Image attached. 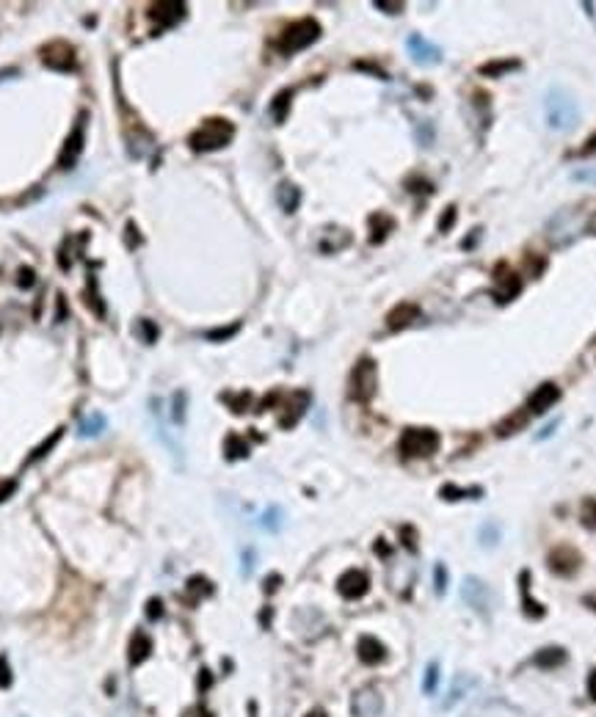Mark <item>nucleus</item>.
Returning a JSON list of instances; mask_svg holds the SVG:
<instances>
[{"mask_svg":"<svg viewBox=\"0 0 596 717\" xmlns=\"http://www.w3.org/2000/svg\"><path fill=\"white\" fill-rule=\"evenodd\" d=\"M442 439L439 433L431 428H406L400 441H398V450L406 455V458H428L439 450Z\"/></svg>","mask_w":596,"mask_h":717,"instance_id":"39448f33","label":"nucleus"},{"mask_svg":"<svg viewBox=\"0 0 596 717\" xmlns=\"http://www.w3.org/2000/svg\"><path fill=\"white\" fill-rule=\"evenodd\" d=\"M544 116H547L549 130L569 133L580 122V105L563 86H552L544 97Z\"/></svg>","mask_w":596,"mask_h":717,"instance_id":"f257e3e1","label":"nucleus"},{"mask_svg":"<svg viewBox=\"0 0 596 717\" xmlns=\"http://www.w3.org/2000/svg\"><path fill=\"white\" fill-rule=\"evenodd\" d=\"M276 202H279V207H282L285 213H296L298 205H301V191H298L293 182H282V185L276 188Z\"/></svg>","mask_w":596,"mask_h":717,"instance_id":"a211bd4d","label":"nucleus"},{"mask_svg":"<svg viewBox=\"0 0 596 717\" xmlns=\"http://www.w3.org/2000/svg\"><path fill=\"white\" fill-rule=\"evenodd\" d=\"M102 425H105V423H102V417H91V420H86V423H83V433L94 436V433H100V430H102Z\"/></svg>","mask_w":596,"mask_h":717,"instance_id":"e433bc0d","label":"nucleus"},{"mask_svg":"<svg viewBox=\"0 0 596 717\" xmlns=\"http://www.w3.org/2000/svg\"><path fill=\"white\" fill-rule=\"evenodd\" d=\"M337 590H340L348 601H356V599H362V596L370 590V576L365 572H359V569H348V572L340 576Z\"/></svg>","mask_w":596,"mask_h":717,"instance_id":"f8f14e48","label":"nucleus"},{"mask_svg":"<svg viewBox=\"0 0 596 717\" xmlns=\"http://www.w3.org/2000/svg\"><path fill=\"white\" fill-rule=\"evenodd\" d=\"M237 331V323L235 326H229V329H221V331H210L207 334V340H226V337H232Z\"/></svg>","mask_w":596,"mask_h":717,"instance_id":"a19ab883","label":"nucleus"},{"mask_svg":"<svg viewBox=\"0 0 596 717\" xmlns=\"http://www.w3.org/2000/svg\"><path fill=\"white\" fill-rule=\"evenodd\" d=\"M306 717H326V712H323V709H312Z\"/></svg>","mask_w":596,"mask_h":717,"instance_id":"8fccbe9b","label":"nucleus"},{"mask_svg":"<svg viewBox=\"0 0 596 717\" xmlns=\"http://www.w3.org/2000/svg\"><path fill=\"white\" fill-rule=\"evenodd\" d=\"M232 139H235V125L232 122H226V119H205L202 127L188 136V143L196 152H213V149L226 146Z\"/></svg>","mask_w":596,"mask_h":717,"instance_id":"f03ea898","label":"nucleus"},{"mask_svg":"<svg viewBox=\"0 0 596 717\" xmlns=\"http://www.w3.org/2000/svg\"><path fill=\"white\" fill-rule=\"evenodd\" d=\"M163 615V601L160 599H149L147 601V618L149 621H157Z\"/></svg>","mask_w":596,"mask_h":717,"instance_id":"f704fd0d","label":"nucleus"},{"mask_svg":"<svg viewBox=\"0 0 596 717\" xmlns=\"http://www.w3.org/2000/svg\"><path fill=\"white\" fill-rule=\"evenodd\" d=\"M549 569L560 576H572L580 569V555L572 546H558L549 552Z\"/></svg>","mask_w":596,"mask_h":717,"instance_id":"4468645a","label":"nucleus"},{"mask_svg":"<svg viewBox=\"0 0 596 717\" xmlns=\"http://www.w3.org/2000/svg\"><path fill=\"white\" fill-rule=\"evenodd\" d=\"M17 285L22 287V290H31V287L36 285V274H33V268H19V274H17Z\"/></svg>","mask_w":596,"mask_h":717,"instance_id":"473e14b6","label":"nucleus"},{"mask_svg":"<svg viewBox=\"0 0 596 717\" xmlns=\"http://www.w3.org/2000/svg\"><path fill=\"white\" fill-rule=\"evenodd\" d=\"M61 436H64V428L53 430V436H47V439H45V444H42V447H36V450L28 455V464H33V461L45 458V455H47V450H53V447L58 444V439H61Z\"/></svg>","mask_w":596,"mask_h":717,"instance_id":"a878e982","label":"nucleus"},{"mask_svg":"<svg viewBox=\"0 0 596 717\" xmlns=\"http://www.w3.org/2000/svg\"><path fill=\"white\" fill-rule=\"evenodd\" d=\"M560 400V389H558V384H541L533 395H530V400H527V411L530 414H544V411H549L555 403Z\"/></svg>","mask_w":596,"mask_h":717,"instance_id":"ddd939ff","label":"nucleus"},{"mask_svg":"<svg viewBox=\"0 0 596 717\" xmlns=\"http://www.w3.org/2000/svg\"><path fill=\"white\" fill-rule=\"evenodd\" d=\"M406 47H409V53H411V61H414V64L434 67V64H439V61H442V50H439L434 42H428L425 36H420V33H411V36H409V42H406Z\"/></svg>","mask_w":596,"mask_h":717,"instance_id":"1a4fd4ad","label":"nucleus"},{"mask_svg":"<svg viewBox=\"0 0 596 717\" xmlns=\"http://www.w3.org/2000/svg\"><path fill=\"white\" fill-rule=\"evenodd\" d=\"M563 662H566L563 648H544L533 656V665H538V668H555V665H563Z\"/></svg>","mask_w":596,"mask_h":717,"instance_id":"412c9836","label":"nucleus"},{"mask_svg":"<svg viewBox=\"0 0 596 717\" xmlns=\"http://www.w3.org/2000/svg\"><path fill=\"white\" fill-rule=\"evenodd\" d=\"M188 590H191V593L196 590V593H205V596H210V593H213V585H210L205 576H191V579H188Z\"/></svg>","mask_w":596,"mask_h":717,"instance_id":"7c9ffc66","label":"nucleus"},{"mask_svg":"<svg viewBox=\"0 0 596 717\" xmlns=\"http://www.w3.org/2000/svg\"><path fill=\"white\" fill-rule=\"evenodd\" d=\"M370 226H372V235H370V243H381L384 237H386V232H392V218H386L384 213L378 215H370Z\"/></svg>","mask_w":596,"mask_h":717,"instance_id":"5701e85b","label":"nucleus"},{"mask_svg":"<svg viewBox=\"0 0 596 717\" xmlns=\"http://www.w3.org/2000/svg\"><path fill=\"white\" fill-rule=\"evenodd\" d=\"M14 489H17V483H14V480H3V483H0V502L8 500V497L14 494Z\"/></svg>","mask_w":596,"mask_h":717,"instance_id":"79ce46f5","label":"nucleus"},{"mask_svg":"<svg viewBox=\"0 0 596 717\" xmlns=\"http://www.w3.org/2000/svg\"><path fill=\"white\" fill-rule=\"evenodd\" d=\"M464 596H466L469 604H475L478 610H483V607H486V599H489V588H486L480 579L469 576V579L464 582Z\"/></svg>","mask_w":596,"mask_h":717,"instance_id":"aec40b11","label":"nucleus"},{"mask_svg":"<svg viewBox=\"0 0 596 717\" xmlns=\"http://www.w3.org/2000/svg\"><path fill=\"white\" fill-rule=\"evenodd\" d=\"M86 304L91 306V312L97 315V317H105V306L100 304V292H97V279L94 276H88V287H86Z\"/></svg>","mask_w":596,"mask_h":717,"instance_id":"b1692460","label":"nucleus"},{"mask_svg":"<svg viewBox=\"0 0 596 717\" xmlns=\"http://www.w3.org/2000/svg\"><path fill=\"white\" fill-rule=\"evenodd\" d=\"M86 116H80V122L74 125V130L67 136V141L61 146V155H58V168H72L77 163V157L83 155V139H86Z\"/></svg>","mask_w":596,"mask_h":717,"instance_id":"9b49d317","label":"nucleus"},{"mask_svg":"<svg viewBox=\"0 0 596 717\" xmlns=\"http://www.w3.org/2000/svg\"><path fill=\"white\" fill-rule=\"evenodd\" d=\"M453 223H455V207H447V213L439 218V229H442V232H447Z\"/></svg>","mask_w":596,"mask_h":717,"instance_id":"4c0bfd02","label":"nucleus"},{"mask_svg":"<svg viewBox=\"0 0 596 717\" xmlns=\"http://www.w3.org/2000/svg\"><path fill=\"white\" fill-rule=\"evenodd\" d=\"M39 56H42V64H45V67H50V70H56V72L77 70V56H74L72 45H67V42H61V39L47 42V45L39 50Z\"/></svg>","mask_w":596,"mask_h":717,"instance_id":"0eeeda50","label":"nucleus"},{"mask_svg":"<svg viewBox=\"0 0 596 717\" xmlns=\"http://www.w3.org/2000/svg\"><path fill=\"white\" fill-rule=\"evenodd\" d=\"M11 687V668L6 662V656H0V690Z\"/></svg>","mask_w":596,"mask_h":717,"instance_id":"c9c22d12","label":"nucleus"},{"mask_svg":"<svg viewBox=\"0 0 596 717\" xmlns=\"http://www.w3.org/2000/svg\"><path fill=\"white\" fill-rule=\"evenodd\" d=\"M67 317V301H64V295L58 298V320H64Z\"/></svg>","mask_w":596,"mask_h":717,"instance_id":"49530a36","label":"nucleus"},{"mask_svg":"<svg viewBox=\"0 0 596 717\" xmlns=\"http://www.w3.org/2000/svg\"><path fill=\"white\" fill-rule=\"evenodd\" d=\"M519 582H522V601H524V613H527V615L541 618V615H544V610H541L535 601H530V593H527V572H522Z\"/></svg>","mask_w":596,"mask_h":717,"instance_id":"bb28decb","label":"nucleus"},{"mask_svg":"<svg viewBox=\"0 0 596 717\" xmlns=\"http://www.w3.org/2000/svg\"><path fill=\"white\" fill-rule=\"evenodd\" d=\"M583 229H586V215L580 213V210H574V207H566V210L552 215V221H549V226H547V235H549V243H552V246L563 249V246H569L572 240H577Z\"/></svg>","mask_w":596,"mask_h":717,"instance_id":"20e7f679","label":"nucleus"},{"mask_svg":"<svg viewBox=\"0 0 596 717\" xmlns=\"http://www.w3.org/2000/svg\"><path fill=\"white\" fill-rule=\"evenodd\" d=\"M378 712H381V698L372 690H365L354 698V715L356 717H375Z\"/></svg>","mask_w":596,"mask_h":717,"instance_id":"f3484780","label":"nucleus"},{"mask_svg":"<svg viewBox=\"0 0 596 717\" xmlns=\"http://www.w3.org/2000/svg\"><path fill=\"white\" fill-rule=\"evenodd\" d=\"M447 590V572L445 566H437V593H445Z\"/></svg>","mask_w":596,"mask_h":717,"instance_id":"ea45409f","label":"nucleus"},{"mask_svg":"<svg viewBox=\"0 0 596 717\" xmlns=\"http://www.w3.org/2000/svg\"><path fill=\"white\" fill-rule=\"evenodd\" d=\"M317 39H320V22L312 19V17H304V19L290 22V25L282 31L276 47H279L285 56H293L298 50H306V47H309L312 42H317Z\"/></svg>","mask_w":596,"mask_h":717,"instance_id":"7ed1b4c3","label":"nucleus"},{"mask_svg":"<svg viewBox=\"0 0 596 717\" xmlns=\"http://www.w3.org/2000/svg\"><path fill=\"white\" fill-rule=\"evenodd\" d=\"M583 601H586V604H588L591 610H596V593H588V596H586Z\"/></svg>","mask_w":596,"mask_h":717,"instance_id":"09e8293b","label":"nucleus"},{"mask_svg":"<svg viewBox=\"0 0 596 717\" xmlns=\"http://www.w3.org/2000/svg\"><path fill=\"white\" fill-rule=\"evenodd\" d=\"M437 665H431L428 668V673H425V693H434V687H437Z\"/></svg>","mask_w":596,"mask_h":717,"instance_id":"58836bf2","label":"nucleus"},{"mask_svg":"<svg viewBox=\"0 0 596 717\" xmlns=\"http://www.w3.org/2000/svg\"><path fill=\"white\" fill-rule=\"evenodd\" d=\"M224 452H226V458L229 461H235V458H243L246 452H249V444L240 439V436H226V444H224Z\"/></svg>","mask_w":596,"mask_h":717,"instance_id":"393cba45","label":"nucleus"},{"mask_svg":"<svg viewBox=\"0 0 596 717\" xmlns=\"http://www.w3.org/2000/svg\"><path fill=\"white\" fill-rule=\"evenodd\" d=\"M290 100H293V91H290V88H285V91H279V94L274 97V102H271V116H274L276 122H285L288 108H290Z\"/></svg>","mask_w":596,"mask_h":717,"instance_id":"4be33fe9","label":"nucleus"},{"mask_svg":"<svg viewBox=\"0 0 596 717\" xmlns=\"http://www.w3.org/2000/svg\"><path fill=\"white\" fill-rule=\"evenodd\" d=\"M580 519L588 530H596V497H588L580 507Z\"/></svg>","mask_w":596,"mask_h":717,"instance_id":"cd10ccee","label":"nucleus"},{"mask_svg":"<svg viewBox=\"0 0 596 717\" xmlns=\"http://www.w3.org/2000/svg\"><path fill=\"white\" fill-rule=\"evenodd\" d=\"M279 582H282V576H279V574H274V576H268V579H265V590H268V593H274V590H276V585H279Z\"/></svg>","mask_w":596,"mask_h":717,"instance_id":"a18cd8bd","label":"nucleus"},{"mask_svg":"<svg viewBox=\"0 0 596 717\" xmlns=\"http://www.w3.org/2000/svg\"><path fill=\"white\" fill-rule=\"evenodd\" d=\"M469 494H475V497H480V489H455V486H445L442 489V497L445 500H461V497H469Z\"/></svg>","mask_w":596,"mask_h":717,"instance_id":"c85d7f7f","label":"nucleus"},{"mask_svg":"<svg viewBox=\"0 0 596 717\" xmlns=\"http://www.w3.org/2000/svg\"><path fill=\"white\" fill-rule=\"evenodd\" d=\"M591 152H596V136H591V139H588L586 149H583V155H591Z\"/></svg>","mask_w":596,"mask_h":717,"instance_id":"de8ad7c7","label":"nucleus"},{"mask_svg":"<svg viewBox=\"0 0 596 717\" xmlns=\"http://www.w3.org/2000/svg\"><path fill=\"white\" fill-rule=\"evenodd\" d=\"M185 17V3H152L149 6V19L155 22V33L177 25Z\"/></svg>","mask_w":596,"mask_h":717,"instance_id":"6e6552de","label":"nucleus"},{"mask_svg":"<svg viewBox=\"0 0 596 717\" xmlns=\"http://www.w3.org/2000/svg\"><path fill=\"white\" fill-rule=\"evenodd\" d=\"M348 395L356 403H368L375 395V361L372 358H359L356 367L351 370L348 381Z\"/></svg>","mask_w":596,"mask_h":717,"instance_id":"423d86ee","label":"nucleus"},{"mask_svg":"<svg viewBox=\"0 0 596 717\" xmlns=\"http://www.w3.org/2000/svg\"><path fill=\"white\" fill-rule=\"evenodd\" d=\"M149 651H152V640H149V635L136 632V635H133V640H130V648H127V659H130V665H141V662L149 656Z\"/></svg>","mask_w":596,"mask_h":717,"instance_id":"6ab92c4d","label":"nucleus"},{"mask_svg":"<svg viewBox=\"0 0 596 717\" xmlns=\"http://www.w3.org/2000/svg\"><path fill=\"white\" fill-rule=\"evenodd\" d=\"M420 315V309L414 306V304H400V306H395L389 315H386V326L392 329V331H398V329H406L414 317Z\"/></svg>","mask_w":596,"mask_h":717,"instance_id":"dca6fc26","label":"nucleus"},{"mask_svg":"<svg viewBox=\"0 0 596 717\" xmlns=\"http://www.w3.org/2000/svg\"><path fill=\"white\" fill-rule=\"evenodd\" d=\"M356 651H359V659H362L365 665H378V662H384V656H386V648L378 643L375 638H370V635L359 638Z\"/></svg>","mask_w":596,"mask_h":717,"instance_id":"2eb2a0df","label":"nucleus"},{"mask_svg":"<svg viewBox=\"0 0 596 717\" xmlns=\"http://www.w3.org/2000/svg\"><path fill=\"white\" fill-rule=\"evenodd\" d=\"M522 290V279L505 265V262H500L497 268H494V295H497V301H514L517 295H519Z\"/></svg>","mask_w":596,"mask_h":717,"instance_id":"9d476101","label":"nucleus"},{"mask_svg":"<svg viewBox=\"0 0 596 717\" xmlns=\"http://www.w3.org/2000/svg\"><path fill=\"white\" fill-rule=\"evenodd\" d=\"M519 67V61H497V64H486V67H480L483 74H500V72H508V70H517Z\"/></svg>","mask_w":596,"mask_h":717,"instance_id":"c756f323","label":"nucleus"},{"mask_svg":"<svg viewBox=\"0 0 596 717\" xmlns=\"http://www.w3.org/2000/svg\"><path fill=\"white\" fill-rule=\"evenodd\" d=\"M574 180H588V182H596V168H580V171H574Z\"/></svg>","mask_w":596,"mask_h":717,"instance_id":"c03bdc74","label":"nucleus"},{"mask_svg":"<svg viewBox=\"0 0 596 717\" xmlns=\"http://www.w3.org/2000/svg\"><path fill=\"white\" fill-rule=\"evenodd\" d=\"M139 329H141V337H144V342H149V345H152V342L157 340V326H155L152 320H141V323H139Z\"/></svg>","mask_w":596,"mask_h":717,"instance_id":"72a5a7b5","label":"nucleus"},{"mask_svg":"<svg viewBox=\"0 0 596 717\" xmlns=\"http://www.w3.org/2000/svg\"><path fill=\"white\" fill-rule=\"evenodd\" d=\"M375 8H386V14H398L403 8V3H384V0H375Z\"/></svg>","mask_w":596,"mask_h":717,"instance_id":"37998d69","label":"nucleus"},{"mask_svg":"<svg viewBox=\"0 0 596 717\" xmlns=\"http://www.w3.org/2000/svg\"><path fill=\"white\" fill-rule=\"evenodd\" d=\"M171 417H174V423H185V392H177V395H174Z\"/></svg>","mask_w":596,"mask_h":717,"instance_id":"2f4dec72","label":"nucleus"}]
</instances>
